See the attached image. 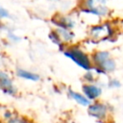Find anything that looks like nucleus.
Segmentation results:
<instances>
[{
  "instance_id": "f257e3e1",
  "label": "nucleus",
  "mask_w": 123,
  "mask_h": 123,
  "mask_svg": "<svg viewBox=\"0 0 123 123\" xmlns=\"http://www.w3.org/2000/svg\"><path fill=\"white\" fill-rule=\"evenodd\" d=\"M109 3L110 0H80L79 8L84 13L104 18L111 12Z\"/></svg>"
},
{
  "instance_id": "f03ea898",
  "label": "nucleus",
  "mask_w": 123,
  "mask_h": 123,
  "mask_svg": "<svg viewBox=\"0 0 123 123\" xmlns=\"http://www.w3.org/2000/svg\"><path fill=\"white\" fill-rule=\"evenodd\" d=\"M113 34H114V28L111 22L110 21H104L96 25H93L89 28L88 31V35L90 38L97 41L106 40L111 37Z\"/></svg>"
},
{
  "instance_id": "7ed1b4c3",
  "label": "nucleus",
  "mask_w": 123,
  "mask_h": 123,
  "mask_svg": "<svg viewBox=\"0 0 123 123\" xmlns=\"http://www.w3.org/2000/svg\"><path fill=\"white\" fill-rule=\"evenodd\" d=\"M64 56L69 58L70 60H72L77 65H79L80 67H82L85 70H90L91 67V62L90 60L88 58V56L79 47L77 46H71L69 48H67L64 52H63Z\"/></svg>"
},
{
  "instance_id": "20e7f679",
  "label": "nucleus",
  "mask_w": 123,
  "mask_h": 123,
  "mask_svg": "<svg viewBox=\"0 0 123 123\" xmlns=\"http://www.w3.org/2000/svg\"><path fill=\"white\" fill-rule=\"evenodd\" d=\"M92 59L103 72H112L115 69V62L108 51H97L93 54Z\"/></svg>"
},
{
  "instance_id": "39448f33",
  "label": "nucleus",
  "mask_w": 123,
  "mask_h": 123,
  "mask_svg": "<svg viewBox=\"0 0 123 123\" xmlns=\"http://www.w3.org/2000/svg\"><path fill=\"white\" fill-rule=\"evenodd\" d=\"M52 22L56 27H62L65 29L73 30L76 22L74 18L69 14H62V13H57L52 17Z\"/></svg>"
},
{
  "instance_id": "423d86ee",
  "label": "nucleus",
  "mask_w": 123,
  "mask_h": 123,
  "mask_svg": "<svg viewBox=\"0 0 123 123\" xmlns=\"http://www.w3.org/2000/svg\"><path fill=\"white\" fill-rule=\"evenodd\" d=\"M88 114L96 117L98 119H103L107 115V107L104 104L101 103H95L92 105H89V108L87 110Z\"/></svg>"
},
{
  "instance_id": "0eeeda50",
  "label": "nucleus",
  "mask_w": 123,
  "mask_h": 123,
  "mask_svg": "<svg viewBox=\"0 0 123 123\" xmlns=\"http://www.w3.org/2000/svg\"><path fill=\"white\" fill-rule=\"evenodd\" d=\"M54 31L58 35V37H59L60 40L62 41V43L70 42L75 37L74 33L70 29H65V28H62V27H56V29Z\"/></svg>"
},
{
  "instance_id": "6e6552de",
  "label": "nucleus",
  "mask_w": 123,
  "mask_h": 123,
  "mask_svg": "<svg viewBox=\"0 0 123 123\" xmlns=\"http://www.w3.org/2000/svg\"><path fill=\"white\" fill-rule=\"evenodd\" d=\"M82 89H83L84 93L86 94V96L89 100H93V99L98 98L102 92V89L95 85H84Z\"/></svg>"
},
{
  "instance_id": "1a4fd4ad",
  "label": "nucleus",
  "mask_w": 123,
  "mask_h": 123,
  "mask_svg": "<svg viewBox=\"0 0 123 123\" xmlns=\"http://www.w3.org/2000/svg\"><path fill=\"white\" fill-rule=\"evenodd\" d=\"M0 87L3 89V91L8 93H12L14 91L12 80L6 73L3 72H0Z\"/></svg>"
},
{
  "instance_id": "9d476101",
  "label": "nucleus",
  "mask_w": 123,
  "mask_h": 123,
  "mask_svg": "<svg viewBox=\"0 0 123 123\" xmlns=\"http://www.w3.org/2000/svg\"><path fill=\"white\" fill-rule=\"evenodd\" d=\"M68 94H69V96L73 100H75L77 103H79L80 105H82L84 107H86V106H89L90 105V100L87 97L84 96L83 94H81L79 92H75V91L69 89L68 90Z\"/></svg>"
},
{
  "instance_id": "9b49d317",
  "label": "nucleus",
  "mask_w": 123,
  "mask_h": 123,
  "mask_svg": "<svg viewBox=\"0 0 123 123\" xmlns=\"http://www.w3.org/2000/svg\"><path fill=\"white\" fill-rule=\"evenodd\" d=\"M16 74L18 77L26 79V80H30V81H38L39 80V76L37 74H35L33 72H30V71H27L24 69H17Z\"/></svg>"
},
{
  "instance_id": "f8f14e48",
  "label": "nucleus",
  "mask_w": 123,
  "mask_h": 123,
  "mask_svg": "<svg viewBox=\"0 0 123 123\" xmlns=\"http://www.w3.org/2000/svg\"><path fill=\"white\" fill-rule=\"evenodd\" d=\"M10 17H11L10 12L0 4V20L7 19V18H10Z\"/></svg>"
},
{
  "instance_id": "ddd939ff",
  "label": "nucleus",
  "mask_w": 123,
  "mask_h": 123,
  "mask_svg": "<svg viewBox=\"0 0 123 123\" xmlns=\"http://www.w3.org/2000/svg\"><path fill=\"white\" fill-rule=\"evenodd\" d=\"M120 86H121L120 82L117 81V80H115V79L110 81V83H109V86H111V87H119Z\"/></svg>"
},
{
  "instance_id": "4468645a",
  "label": "nucleus",
  "mask_w": 123,
  "mask_h": 123,
  "mask_svg": "<svg viewBox=\"0 0 123 123\" xmlns=\"http://www.w3.org/2000/svg\"><path fill=\"white\" fill-rule=\"evenodd\" d=\"M11 123H25V122H23V121H21L19 119H13V120L11 121Z\"/></svg>"
},
{
  "instance_id": "2eb2a0df",
  "label": "nucleus",
  "mask_w": 123,
  "mask_h": 123,
  "mask_svg": "<svg viewBox=\"0 0 123 123\" xmlns=\"http://www.w3.org/2000/svg\"><path fill=\"white\" fill-rule=\"evenodd\" d=\"M49 2H52V3H58V2H60L61 0H48Z\"/></svg>"
}]
</instances>
